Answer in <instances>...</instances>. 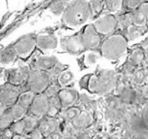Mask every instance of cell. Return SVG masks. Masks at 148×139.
Segmentation results:
<instances>
[{"instance_id": "6da1fadb", "label": "cell", "mask_w": 148, "mask_h": 139, "mask_svg": "<svg viewBox=\"0 0 148 139\" xmlns=\"http://www.w3.org/2000/svg\"><path fill=\"white\" fill-rule=\"evenodd\" d=\"M92 16L89 1H72L66 8L62 19L71 28H78L86 24Z\"/></svg>"}, {"instance_id": "7a4b0ae2", "label": "cell", "mask_w": 148, "mask_h": 139, "mask_svg": "<svg viewBox=\"0 0 148 139\" xmlns=\"http://www.w3.org/2000/svg\"><path fill=\"white\" fill-rule=\"evenodd\" d=\"M117 82L116 72L113 70L102 69L90 76L88 80V90L94 93L104 95L110 93Z\"/></svg>"}, {"instance_id": "3957f363", "label": "cell", "mask_w": 148, "mask_h": 139, "mask_svg": "<svg viewBox=\"0 0 148 139\" xmlns=\"http://www.w3.org/2000/svg\"><path fill=\"white\" fill-rule=\"evenodd\" d=\"M128 41L121 34H113L108 36L101 44V51L104 58L108 61H117L127 52Z\"/></svg>"}, {"instance_id": "277c9868", "label": "cell", "mask_w": 148, "mask_h": 139, "mask_svg": "<svg viewBox=\"0 0 148 139\" xmlns=\"http://www.w3.org/2000/svg\"><path fill=\"white\" fill-rule=\"evenodd\" d=\"M50 83V76L46 71L34 70L27 79L28 87L31 92L41 93L48 88Z\"/></svg>"}, {"instance_id": "5b68a950", "label": "cell", "mask_w": 148, "mask_h": 139, "mask_svg": "<svg viewBox=\"0 0 148 139\" xmlns=\"http://www.w3.org/2000/svg\"><path fill=\"white\" fill-rule=\"evenodd\" d=\"M92 24L99 33L107 35L115 31L117 27V20L113 14L108 13L98 17Z\"/></svg>"}, {"instance_id": "8992f818", "label": "cell", "mask_w": 148, "mask_h": 139, "mask_svg": "<svg viewBox=\"0 0 148 139\" xmlns=\"http://www.w3.org/2000/svg\"><path fill=\"white\" fill-rule=\"evenodd\" d=\"M36 47V38L32 35H25L21 37L13 45L14 50L18 57L26 58L29 57Z\"/></svg>"}, {"instance_id": "52a82bcc", "label": "cell", "mask_w": 148, "mask_h": 139, "mask_svg": "<svg viewBox=\"0 0 148 139\" xmlns=\"http://www.w3.org/2000/svg\"><path fill=\"white\" fill-rule=\"evenodd\" d=\"M82 43L86 49L92 50L100 46L101 36L92 24L87 25L81 33Z\"/></svg>"}, {"instance_id": "ba28073f", "label": "cell", "mask_w": 148, "mask_h": 139, "mask_svg": "<svg viewBox=\"0 0 148 139\" xmlns=\"http://www.w3.org/2000/svg\"><path fill=\"white\" fill-rule=\"evenodd\" d=\"M63 48L71 55H79L86 49L81 39V34L64 37L62 41Z\"/></svg>"}, {"instance_id": "9c48e42d", "label": "cell", "mask_w": 148, "mask_h": 139, "mask_svg": "<svg viewBox=\"0 0 148 139\" xmlns=\"http://www.w3.org/2000/svg\"><path fill=\"white\" fill-rule=\"evenodd\" d=\"M49 102L48 97L43 93H40L37 95L34 98L32 105L30 106L31 114L35 117L43 116L45 114L49 112Z\"/></svg>"}, {"instance_id": "30bf717a", "label": "cell", "mask_w": 148, "mask_h": 139, "mask_svg": "<svg viewBox=\"0 0 148 139\" xmlns=\"http://www.w3.org/2000/svg\"><path fill=\"white\" fill-rule=\"evenodd\" d=\"M29 66L23 64L16 68H12L8 72V80L12 84H21L28 79L30 75Z\"/></svg>"}, {"instance_id": "8fae6325", "label": "cell", "mask_w": 148, "mask_h": 139, "mask_svg": "<svg viewBox=\"0 0 148 139\" xmlns=\"http://www.w3.org/2000/svg\"><path fill=\"white\" fill-rule=\"evenodd\" d=\"M58 46V40L54 34L40 33L36 36V47L43 52L56 49Z\"/></svg>"}, {"instance_id": "7c38bea8", "label": "cell", "mask_w": 148, "mask_h": 139, "mask_svg": "<svg viewBox=\"0 0 148 139\" xmlns=\"http://www.w3.org/2000/svg\"><path fill=\"white\" fill-rule=\"evenodd\" d=\"M58 63V58L52 55L48 56H37L34 61V70L46 71L51 69Z\"/></svg>"}, {"instance_id": "4fadbf2b", "label": "cell", "mask_w": 148, "mask_h": 139, "mask_svg": "<svg viewBox=\"0 0 148 139\" xmlns=\"http://www.w3.org/2000/svg\"><path fill=\"white\" fill-rule=\"evenodd\" d=\"M78 98V93L75 89L64 88L58 93V99L60 104L64 108H71L76 102Z\"/></svg>"}, {"instance_id": "5bb4252c", "label": "cell", "mask_w": 148, "mask_h": 139, "mask_svg": "<svg viewBox=\"0 0 148 139\" xmlns=\"http://www.w3.org/2000/svg\"><path fill=\"white\" fill-rule=\"evenodd\" d=\"M58 126V121L53 117L44 118L39 125V130L42 133L43 136H49L53 135Z\"/></svg>"}, {"instance_id": "9a60e30c", "label": "cell", "mask_w": 148, "mask_h": 139, "mask_svg": "<svg viewBox=\"0 0 148 139\" xmlns=\"http://www.w3.org/2000/svg\"><path fill=\"white\" fill-rule=\"evenodd\" d=\"M17 54L14 50L13 46L12 47H7L4 48L1 51V57H0V60H1V65L6 66L12 64L17 57Z\"/></svg>"}, {"instance_id": "2e32d148", "label": "cell", "mask_w": 148, "mask_h": 139, "mask_svg": "<svg viewBox=\"0 0 148 139\" xmlns=\"http://www.w3.org/2000/svg\"><path fill=\"white\" fill-rule=\"evenodd\" d=\"M70 1H54L49 5V10L50 12L56 16H62L64 15L66 8L70 5Z\"/></svg>"}, {"instance_id": "e0dca14e", "label": "cell", "mask_w": 148, "mask_h": 139, "mask_svg": "<svg viewBox=\"0 0 148 139\" xmlns=\"http://www.w3.org/2000/svg\"><path fill=\"white\" fill-rule=\"evenodd\" d=\"M74 79H75V75L71 70H64L58 74V77L59 84L61 86H64V87L71 84L74 81Z\"/></svg>"}, {"instance_id": "ac0fdd59", "label": "cell", "mask_w": 148, "mask_h": 139, "mask_svg": "<svg viewBox=\"0 0 148 139\" xmlns=\"http://www.w3.org/2000/svg\"><path fill=\"white\" fill-rule=\"evenodd\" d=\"M146 29H147L146 27H139L133 26L132 24L130 25L127 27V31H126L128 40H134V39L141 36L142 34L146 31Z\"/></svg>"}, {"instance_id": "d6986e66", "label": "cell", "mask_w": 148, "mask_h": 139, "mask_svg": "<svg viewBox=\"0 0 148 139\" xmlns=\"http://www.w3.org/2000/svg\"><path fill=\"white\" fill-rule=\"evenodd\" d=\"M34 98H35L34 97V93H33L31 91H27V92H25V93H21L20 96H18V102L27 109L32 105Z\"/></svg>"}, {"instance_id": "ffe728a7", "label": "cell", "mask_w": 148, "mask_h": 139, "mask_svg": "<svg viewBox=\"0 0 148 139\" xmlns=\"http://www.w3.org/2000/svg\"><path fill=\"white\" fill-rule=\"evenodd\" d=\"M10 110H11V113H12L15 121L22 120V118L25 116L26 112H27V108H24L22 105H21L18 102L15 103L14 105L11 108Z\"/></svg>"}, {"instance_id": "44dd1931", "label": "cell", "mask_w": 148, "mask_h": 139, "mask_svg": "<svg viewBox=\"0 0 148 139\" xmlns=\"http://www.w3.org/2000/svg\"><path fill=\"white\" fill-rule=\"evenodd\" d=\"M101 58L100 53L94 50H89L85 54L84 63L86 66H94L95 65Z\"/></svg>"}, {"instance_id": "7402d4cb", "label": "cell", "mask_w": 148, "mask_h": 139, "mask_svg": "<svg viewBox=\"0 0 148 139\" xmlns=\"http://www.w3.org/2000/svg\"><path fill=\"white\" fill-rule=\"evenodd\" d=\"M132 23L133 26L143 27H146L147 20L138 10H137L132 14Z\"/></svg>"}, {"instance_id": "603a6c76", "label": "cell", "mask_w": 148, "mask_h": 139, "mask_svg": "<svg viewBox=\"0 0 148 139\" xmlns=\"http://www.w3.org/2000/svg\"><path fill=\"white\" fill-rule=\"evenodd\" d=\"M91 116L88 113H82L79 114V116L73 121V123L75 124L76 127H84L88 125L91 123Z\"/></svg>"}, {"instance_id": "cb8c5ba5", "label": "cell", "mask_w": 148, "mask_h": 139, "mask_svg": "<svg viewBox=\"0 0 148 139\" xmlns=\"http://www.w3.org/2000/svg\"><path fill=\"white\" fill-rule=\"evenodd\" d=\"M123 1H104V7L110 12V14L117 12L123 6Z\"/></svg>"}, {"instance_id": "d4e9b609", "label": "cell", "mask_w": 148, "mask_h": 139, "mask_svg": "<svg viewBox=\"0 0 148 139\" xmlns=\"http://www.w3.org/2000/svg\"><path fill=\"white\" fill-rule=\"evenodd\" d=\"M25 124V131L26 132H32L34 130L35 126L37 124V119L35 116H27L23 119Z\"/></svg>"}, {"instance_id": "484cf974", "label": "cell", "mask_w": 148, "mask_h": 139, "mask_svg": "<svg viewBox=\"0 0 148 139\" xmlns=\"http://www.w3.org/2000/svg\"><path fill=\"white\" fill-rule=\"evenodd\" d=\"M14 121L13 116L11 113V110H8L5 113H3L2 117H1V128L5 129V128L9 127Z\"/></svg>"}, {"instance_id": "4316f807", "label": "cell", "mask_w": 148, "mask_h": 139, "mask_svg": "<svg viewBox=\"0 0 148 139\" xmlns=\"http://www.w3.org/2000/svg\"><path fill=\"white\" fill-rule=\"evenodd\" d=\"M81 114L80 109L77 108H69L68 110L65 112L64 116L66 118V120L70 121H74Z\"/></svg>"}, {"instance_id": "83f0119b", "label": "cell", "mask_w": 148, "mask_h": 139, "mask_svg": "<svg viewBox=\"0 0 148 139\" xmlns=\"http://www.w3.org/2000/svg\"><path fill=\"white\" fill-rule=\"evenodd\" d=\"M133 80L138 84H145L148 81V73L145 71H139L134 75Z\"/></svg>"}, {"instance_id": "f1b7e54d", "label": "cell", "mask_w": 148, "mask_h": 139, "mask_svg": "<svg viewBox=\"0 0 148 139\" xmlns=\"http://www.w3.org/2000/svg\"><path fill=\"white\" fill-rule=\"evenodd\" d=\"M89 5L92 15L101 12L104 8V1H89Z\"/></svg>"}, {"instance_id": "f546056e", "label": "cell", "mask_w": 148, "mask_h": 139, "mask_svg": "<svg viewBox=\"0 0 148 139\" xmlns=\"http://www.w3.org/2000/svg\"><path fill=\"white\" fill-rule=\"evenodd\" d=\"M143 59H144V53L141 49H136L135 51H133V53L131 56L132 62L135 63H139L140 62L143 61Z\"/></svg>"}, {"instance_id": "4dcf8cb0", "label": "cell", "mask_w": 148, "mask_h": 139, "mask_svg": "<svg viewBox=\"0 0 148 139\" xmlns=\"http://www.w3.org/2000/svg\"><path fill=\"white\" fill-rule=\"evenodd\" d=\"M12 131L18 133V135L21 134L22 132L25 131V124H24V121H23V119L21 120V121H15V123L12 125Z\"/></svg>"}, {"instance_id": "1f68e13d", "label": "cell", "mask_w": 148, "mask_h": 139, "mask_svg": "<svg viewBox=\"0 0 148 139\" xmlns=\"http://www.w3.org/2000/svg\"><path fill=\"white\" fill-rule=\"evenodd\" d=\"M126 6L130 9H138L140 5L144 3V1H125Z\"/></svg>"}, {"instance_id": "d6a6232c", "label": "cell", "mask_w": 148, "mask_h": 139, "mask_svg": "<svg viewBox=\"0 0 148 139\" xmlns=\"http://www.w3.org/2000/svg\"><path fill=\"white\" fill-rule=\"evenodd\" d=\"M30 139H42L43 137L42 133L38 129H34L32 132H30V134L28 135Z\"/></svg>"}, {"instance_id": "836d02e7", "label": "cell", "mask_w": 148, "mask_h": 139, "mask_svg": "<svg viewBox=\"0 0 148 139\" xmlns=\"http://www.w3.org/2000/svg\"><path fill=\"white\" fill-rule=\"evenodd\" d=\"M138 11L145 17L148 21V2H144L138 8Z\"/></svg>"}, {"instance_id": "e575fe53", "label": "cell", "mask_w": 148, "mask_h": 139, "mask_svg": "<svg viewBox=\"0 0 148 139\" xmlns=\"http://www.w3.org/2000/svg\"><path fill=\"white\" fill-rule=\"evenodd\" d=\"M143 121L144 123L148 126V106H146L143 111Z\"/></svg>"}, {"instance_id": "d590c367", "label": "cell", "mask_w": 148, "mask_h": 139, "mask_svg": "<svg viewBox=\"0 0 148 139\" xmlns=\"http://www.w3.org/2000/svg\"><path fill=\"white\" fill-rule=\"evenodd\" d=\"M141 48L148 53V37L141 42Z\"/></svg>"}, {"instance_id": "8d00e7d4", "label": "cell", "mask_w": 148, "mask_h": 139, "mask_svg": "<svg viewBox=\"0 0 148 139\" xmlns=\"http://www.w3.org/2000/svg\"><path fill=\"white\" fill-rule=\"evenodd\" d=\"M12 137L11 130H5L3 134V139H12Z\"/></svg>"}, {"instance_id": "74e56055", "label": "cell", "mask_w": 148, "mask_h": 139, "mask_svg": "<svg viewBox=\"0 0 148 139\" xmlns=\"http://www.w3.org/2000/svg\"><path fill=\"white\" fill-rule=\"evenodd\" d=\"M143 95L145 97V98H148V84L145 86L143 90Z\"/></svg>"}, {"instance_id": "f35d334b", "label": "cell", "mask_w": 148, "mask_h": 139, "mask_svg": "<svg viewBox=\"0 0 148 139\" xmlns=\"http://www.w3.org/2000/svg\"><path fill=\"white\" fill-rule=\"evenodd\" d=\"M61 139H78L76 136H71V135H67V136H64L63 137H61Z\"/></svg>"}, {"instance_id": "ab89813d", "label": "cell", "mask_w": 148, "mask_h": 139, "mask_svg": "<svg viewBox=\"0 0 148 139\" xmlns=\"http://www.w3.org/2000/svg\"><path fill=\"white\" fill-rule=\"evenodd\" d=\"M12 139H27V138L21 135H16V136H13V137Z\"/></svg>"}, {"instance_id": "60d3db41", "label": "cell", "mask_w": 148, "mask_h": 139, "mask_svg": "<svg viewBox=\"0 0 148 139\" xmlns=\"http://www.w3.org/2000/svg\"><path fill=\"white\" fill-rule=\"evenodd\" d=\"M146 27H147V30H148V21H147V23H146Z\"/></svg>"}]
</instances>
